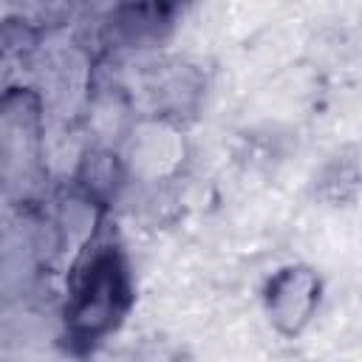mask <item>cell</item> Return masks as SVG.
<instances>
[{"label":"cell","instance_id":"obj_1","mask_svg":"<svg viewBox=\"0 0 362 362\" xmlns=\"http://www.w3.org/2000/svg\"><path fill=\"white\" fill-rule=\"evenodd\" d=\"M130 272L124 257L102 246L96 249L85 266L79 269L71 300H68V322L82 339H96L110 334L130 308Z\"/></svg>","mask_w":362,"mask_h":362},{"label":"cell","instance_id":"obj_2","mask_svg":"<svg viewBox=\"0 0 362 362\" xmlns=\"http://www.w3.org/2000/svg\"><path fill=\"white\" fill-rule=\"evenodd\" d=\"M320 277L314 269L291 263L272 274L263 291V305L269 314V322L283 337H297L314 317L320 305Z\"/></svg>","mask_w":362,"mask_h":362}]
</instances>
